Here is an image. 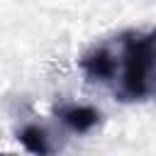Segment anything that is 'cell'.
Returning <instances> with one entry per match:
<instances>
[{
    "instance_id": "1",
    "label": "cell",
    "mask_w": 156,
    "mask_h": 156,
    "mask_svg": "<svg viewBox=\"0 0 156 156\" xmlns=\"http://www.w3.org/2000/svg\"><path fill=\"white\" fill-rule=\"evenodd\" d=\"M90 80L107 83L117 100L139 102L156 95V29L124 32L80 58Z\"/></svg>"
},
{
    "instance_id": "2",
    "label": "cell",
    "mask_w": 156,
    "mask_h": 156,
    "mask_svg": "<svg viewBox=\"0 0 156 156\" xmlns=\"http://www.w3.org/2000/svg\"><path fill=\"white\" fill-rule=\"evenodd\" d=\"M58 117L66 127H71L73 132L78 134H85L90 132L98 122H100V112L95 107H88V105H71V107H63L58 110Z\"/></svg>"
},
{
    "instance_id": "3",
    "label": "cell",
    "mask_w": 156,
    "mask_h": 156,
    "mask_svg": "<svg viewBox=\"0 0 156 156\" xmlns=\"http://www.w3.org/2000/svg\"><path fill=\"white\" fill-rule=\"evenodd\" d=\"M20 141L27 151H32L34 156H49L51 154V141H49V134L46 129L37 127V124H27L22 132H20Z\"/></svg>"
},
{
    "instance_id": "4",
    "label": "cell",
    "mask_w": 156,
    "mask_h": 156,
    "mask_svg": "<svg viewBox=\"0 0 156 156\" xmlns=\"http://www.w3.org/2000/svg\"><path fill=\"white\" fill-rule=\"evenodd\" d=\"M0 156H17V154H0Z\"/></svg>"
}]
</instances>
